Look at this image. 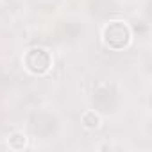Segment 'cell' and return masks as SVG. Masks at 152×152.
Listing matches in <instances>:
<instances>
[{"label": "cell", "mask_w": 152, "mask_h": 152, "mask_svg": "<svg viewBox=\"0 0 152 152\" xmlns=\"http://www.w3.org/2000/svg\"><path fill=\"white\" fill-rule=\"evenodd\" d=\"M83 124L86 129H97L100 125V116L95 111H86L83 115Z\"/></svg>", "instance_id": "obj_1"}]
</instances>
